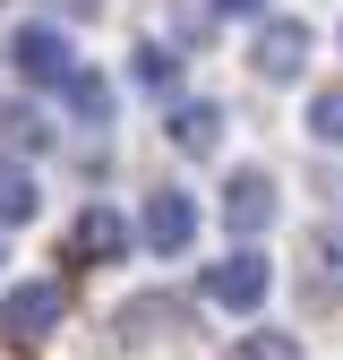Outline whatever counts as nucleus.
Returning <instances> with one entry per match:
<instances>
[{
    "instance_id": "obj_1",
    "label": "nucleus",
    "mask_w": 343,
    "mask_h": 360,
    "mask_svg": "<svg viewBox=\"0 0 343 360\" xmlns=\"http://www.w3.org/2000/svg\"><path fill=\"white\" fill-rule=\"evenodd\" d=\"M266 283H275V275H266V257H257V249H224V266H206V283H198V292H206V309H232V318H249V309L266 300Z\"/></svg>"
},
{
    "instance_id": "obj_2",
    "label": "nucleus",
    "mask_w": 343,
    "mask_h": 360,
    "mask_svg": "<svg viewBox=\"0 0 343 360\" xmlns=\"http://www.w3.org/2000/svg\"><path fill=\"white\" fill-rule=\"evenodd\" d=\"M60 309H69V292H60V283H18V292H9V309H0V326H9L18 343H34V335H52V326H60Z\"/></svg>"
},
{
    "instance_id": "obj_3",
    "label": "nucleus",
    "mask_w": 343,
    "mask_h": 360,
    "mask_svg": "<svg viewBox=\"0 0 343 360\" xmlns=\"http://www.w3.org/2000/svg\"><path fill=\"white\" fill-rule=\"evenodd\" d=\"M9 60H18V77H26V86H69V77H77V60H69V43H60L52 26H26Z\"/></svg>"
},
{
    "instance_id": "obj_4",
    "label": "nucleus",
    "mask_w": 343,
    "mask_h": 360,
    "mask_svg": "<svg viewBox=\"0 0 343 360\" xmlns=\"http://www.w3.org/2000/svg\"><path fill=\"white\" fill-rule=\"evenodd\" d=\"M224 223H232L240 240L266 232V223H275V180H266V172H232V180H224Z\"/></svg>"
},
{
    "instance_id": "obj_5",
    "label": "nucleus",
    "mask_w": 343,
    "mask_h": 360,
    "mask_svg": "<svg viewBox=\"0 0 343 360\" xmlns=\"http://www.w3.org/2000/svg\"><path fill=\"white\" fill-rule=\"evenodd\" d=\"M249 60H257V77H300V60H309V26H300V18H266Z\"/></svg>"
},
{
    "instance_id": "obj_6",
    "label": "nucleus",
    "mask_w": 343,
    "mask_h": 360,
    "mask_svg": "<svg viewBox=\"0 0 343 360\" xmlns=\"http://www.w3.org/2000/svg\"><path fill=\"white\" fill-rule=\"evenodd\" d=\"M189 240H198V206H189L181 189H155V198H146V249L181 257Z\"/></svg>"
},
{
    "instance_id": "obj_7",
    "label": "nucleus",
    "mask_w": 343,
    "mask_h": 360,
    "mask_svg": "<svg viewBox=\"0 0 343 360\" xmlns=\"http://www.w3.org/2000/svg\"><path fill=\"white\" fill-rule=\"evenodd\" d=\"M43 214V189H34V172L18 155H0V223H34Z\"/></svg>"
},
{
    "instance_id": "obj_8",
    "label": "nucleus",
    "mask_w": 343,
    "mask_h": 360,
    "mask_svg": "<svg viewBox=\"0 0 343 360\" xmlns=\"http://www.w3.org/2000/svg\"><path fill=\"white\" fill-rule=\"evenodd\" d=\"M120 249H129V223L112 206H86L77 214V257H120Z\"/></svg>"
},
{
    "instance_id": "obj_9",
    "label": "nucleus",
    "mask_w": 343,
    "mask_h": 360,
    "mask_svg": "<svg viewBox=\"0 0 343 360\" xmlns=\"http://www.w3.org/2000/svg\"><path fill=\"white\" fill-rule=\"evenodd\" d=\"M214 129H224L214 103H181V112H172V146H181V155H214Z\"/></svg>"
},
{
    "instance_id": "obj_10",
    "label": "nucleus",
    "mask_w": 343,
    "mask_h": 360,
    "mask_svg": "<svg viewBox=\"0 0 343 360\" xmlns=\"http://www.w3.org/2000/svg\"><path fill=\"white\" fill-rule=\"evenodd\" d=\"M60 95H69V103H77V112H86V120H95V129H103V120H112V86H103V77H95V69H77V77H69V86H60Z\"/></svg>"
},
{
    "instance_id": "obj_11",
    "label": "nucleus",
    "mask_w": 343,
    "mask_h": 360,
    "mask_svg": "<svg viewBox=\"0 0 343 360\" xmlns=\"http://www.w3.org/2000/svg\"><path fill=\"white\" fill-rule=\"evenodd\" d=\"M138 86H155V95H172V86H181V60H172L163 43H138Z\"/></svg>"
},
{
    "instance_id": "obj_12",
    "label": "nucleus",
    "mask_w": 343,
    "mask_h": 360,
    "mask_svg": "<svg viewBox=\"0 0 343 360\" xmlns=\"http://www.w3.org/2000/svg\"><path fill=\"white\" fill-rule=\"evenodd\" d=\"M309 138L318 146H343V86H326V95L309 103Z\"/></svg>"
},
{
    "instance_id": "obj_13",
    "label": "nucleus",
    "mask_w": 343,
    "mask_h": 360,
    "mask_svg": "<svg viewBox=\"0 0 343 360\" xmlns=\"http://www.w3.org/2000/svg\"><path fill=\"white\" fill-rule=\"evenodd\" d=\"M240 360H300V343H292V335H249Z\"/></svg>"
},
{
    "instance_id": "obj_14",
    "label": "nucleus",
    "mask_w": 343,
    "mask_h": 360,
    "mask_svg": "<svg viewBox=\"0 0 343 360\" xmlns=\"http://www.w3.org/2000/svg\"><path fill=\"white\" fill-rule=\"evenodd\" d=\"M214 9H224V18H257V9H266V0H214Z\"/></svg>"
}]
</instances>
